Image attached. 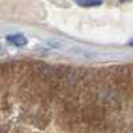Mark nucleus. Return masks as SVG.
<instances>
[{
    "instance_id": "1",
    "label": "nucleus",
    "mask_w": 133,
    "mask_h": 133,
    "mask_svg": "<svg viewBox=\"0 0 133 133\" xmlns=\"http://www.w3.org/2000/svg\"><path fill=\"white\" fill-rule=\"evenodd\" d=\"M97 102H99V105L109 106V108H117L121 105L120 101V94L118 91L114 90L113 88H109V86H105V88H101L97 93Z\"/></svg>"
},
{
    "instance_id": "2",
    "label": "nucleus",
    "mask_w": 133,
    "mask_h": 133,
    "mask_svg": "<svg viewBox=\"0 0 133 133\" xmlns=\"http://www.w3.org/2000/svg\"><path fill=\"white\" fill-rule=\"evenodd\" d=\"M105 116H106V112H105V108L102 105H93V104H90V105H88L86 108H83L81 110L82 120L85 122L90 124V125L104 121Z\"/></svg>"
},
{
    "instance_id": "3",
    "label": "nucleus",
    "mask_w": 133,
    "mask_h": 133,
    "mask_svg": "<svg viewBox=\"0 0 133 133\" xmlns=\"http://www.w3.org/2000/svg\"><path fill=\"white\" fill-rule=\"evenodd\" d=\"M7 41L10 43L18 46V47H22V46L27 44V38L22 34H12V35H7Z\"/></svg>"
},
{
    "instance_id": "4",
    "label": "nucleus",
    "mask_w": 133,
    "mask_h": 133,
    "mask_svg": "<svg viewBox=\"0 0 133 133\" xmlns=\"http://www.w3.org/2000/svg\"><path fill=\"white\" fill-rule=\"evenodd\" d=\"M81 7H97L102 3V0H75Z\"/></svg>"
},
{
    "instance_id": "5",
    "label": "nucleus",
    "mask_w": 133,
    "mask_h": 133,
    "mask_svg": "<svg viewBox=\"0 0 133 133\" xmlns=\"http://www.w3.org/2000/svg\"><path fill=\"white\" fill-rule=\"evenodd\" d=\"M129 46H133V41H132V42H130V43H129Z\"/></svg>"
},
{
    "instance_id": "6",
    "label": "nucleus",
    "mask_w": 133,
    "mask_h": 133,
    "mask_svg": "<svg viewBox=\"0 0 133 133\" xmlns=\"http://www.w3.org/2000/svg\"><path fill=\"white\" fill-rule=\"evenodd\" d=\"M121 2H125V0H121Z\"/></svg>"
},
{
    "instance_id": "7",
    "label": "nucleus",
    "mask_w": 133,
    "mask_h": 133,
    "mask_svg": "<svg viewBox=\"0 0 133 133\" xmlns=\"http://www.w3.org/2000/svg\"><path fill=\"white\" fill-rule=\"evenodd\" d=\"M0 51H2V47H0Z\"/></svg>"
}]
</instances>
